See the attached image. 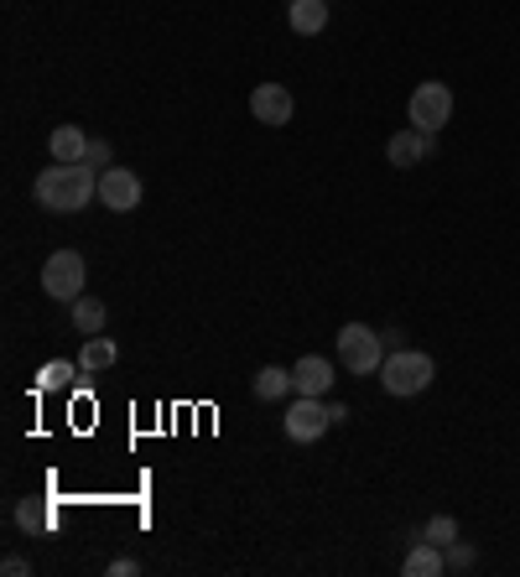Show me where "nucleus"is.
Returning <instances> with one entry per match:
<instances>
[{"label": "nucleus", "instance_id": "f03ea898", "mask_svg": "<svg viewBox=\"0 0 520 577\" xmlns=\"http://www.w3.org/2000/svg\"><path fill=\"white\" fill-rule=\"evenodd\" d=\"M432 380H438V364H432V354H421V349H391L381 364L385 396H396V400L421 396Z\"/></svg>", "mask_w": 520, "mask_h": 577}, {"label": "nucleus", "instance_id": "6e6552de", "mask_svg": "<svg viewBox=\"0 0 520 577\" xmlns=\"http://www.w3.org/2000/svg\"><path fill=\"white\" fill-rule=\"evenodd\" d=\"M250 115H256L260 125H292L297 100H292L286 83H256V94H250Z\"/></svg>", "mask_w": 520, "mask_h": 577}, {"label": "nucleus", "instance_id": "dca6fc26", "mask_svg": "<svg viewBox=\"0 0 520 577\" xmlns=\"http://www.w3.org/2000/svg\"><path fill=\"white\" fill-rule=\"evenodd\" d=\"M68 307H74V328H79V333H89V339L104 333V318H110V313H104L100 297H79V302H68Z\"/></svg>", "mask_w": 520, "mask_h": 577}, {"label": "nucleus", "instance_id": "ddd939ff", "mask_svg": "<svg viewBox=\"0 0 520 577\" xmlns=\"http://www.w3.org/2000/svg\"><path fill=\"white\" fill-rule=\"evenodd\" d=\"M256 400H286L297 396V380H292V370H281V364H265V370H256Z\"/></svg>", "mask_w": 520, "mask_h": 577}, {"label": "nucleus", "instance_id": "20e7f679", "mask_svg": "<svg viewBox=\"0 0 520 577\" xmlns=\"http://www.w3.org/2000/svg\"><path fill=\"white\" fill-rule=\"evenodd\" d=\"M406 120L417 125V131H427V136H438L442 125L453 120V89L438 79H427L411 89V100H406Z\"/></svg>", "mask_w": 520, "mask_h": 577}, {"label": "nucleus", "instance_id": "f8f14e48", "mask_svg": "<svg viewBox=\"0 0 520 577\" xmlns=\"http://www.w3.org/2000/svg\"><path fill=\"white\" fill-rule=\"evenodd\" d=\"M286 26L297 37H318L323 26H328V0H292L286 5Z\"/></svg>", "mask_w": 520, "mask_h": 577}, {"label": "nucleus", "instance_id": "4be33fe9", "mask_svg": "<svg viewBox=\"0 0 520 577\" xmlns=\"http://www.w3.org/2000/svg\"><path fill=\"white\" fill-rule=\"evenodd\" d=\"M136 573H140L136 557H115V562H110V577H136Z\"/></svg>", "mask_w": 520, "mask_h": 577}, {"label": "nucleus", "instance_id": "aec40b11", "mask_svg": "<svg viewBox=\"0 0 520 577\" xmlns=\"http://www.w3.org/2000/svg\"><path fill=\"white\" fill-rule=\"evenodd\" d=\"M468 567H474V546L453 541V546H448V573H468Z\"/></svg>", "mask_w": 520, "mask_h": 577}, {"label": "nucleus", "instance_id": "a211bd4d", "mask_svg": "<svg viewBox=\"0 0 520 577\" xmlns=\"http://www.w3.org/2000/svg\"><path fill=\"white\" fill-rule=\"evenodd\" d=\"M421 536L432 541V546H442V552H448V546L459 541V520H453V516H432L427 525H421Z\"/></svg>", "mask_w": 520, "mask_h": 577}, {"label": "nucleus", "instance_id": "0eeeda50", "mask_svg": "<svg viewBox=\"0 0 520 577\" xmlns=\"http://www.w3.org/2000/svg\"><path fill=\"white\" fill-rule=\"evenodd\" d=\"M100 203L110 214H136L140 208V178L131 167H104L100 172Z\"/></svg>", "mask_w": 520, "mask_h": 577}, {"label": "nucleus", "instance_id": "9d476101", "mask_svg": "<svg viewBox=\"0 0 520 577\" xmlns=\"http://www.w3.org/2000/svg\"><path fill=\"white\" fill-rule=\"evenodd\" d=\"M292 380H297V396H328V391H334V364H328V359L323 354H307V359H297V364H292Z\"/></svg>", "mask_w": 520, "mask_h": 577}, {"label": "nucleus", "instance_id": "7ed1b4c3", "mask_svg": "<svg viewBox=\"0 0 520 577\" xmlns=\"http://www.w3.org/2000/svg\"><path fill=\"white\" fill-rule=\"evenodd\" d=\"M339 364L349 375H381L385 364V339L364 323H343L339 328Z\"/></svg>", "mask_w": 520, "mask_h": 577}, {"label": "nucleus", "instance_id": "4468645a", "mask_svg": "<svg viewBox=\"0 0 520 577\" xmlns=\"http://www.w3.org/2000/svg\"><path fill=\"white\" fill-rule=\"evenodd\" d=\"M115 359H121V343L115 339H94L79 349V375H100V370H115Z\"/></svg>", "mask_w": 520, "mask_h": 577}, {"label": "nucleus", "instance_id": "39448f33", "mask_svg": "<svg viewBox=\"0 0 520 577\" xmlns=\"http://www.w3.org/2000/svg\"><path fill=\"white\" fill-rule=\"evenodd\" d=\"M83 281H89V265H83L79 250H53L47 265H42V292L53 302H79Z\"/></svg>", "mask_w": 520, "mask_h": 577}, {"label": "nucleus", "instance_id": "f3484780", "mask_svg": "<svg viewBox=\"0 0 520 577\" xmlns=\"http://www.w3.org/2000/svg\"><path fill=\"white\" fill-rule=\"evenodd\" d=\"M68 385H74V364H68V359H53V364H42L37 391H68Z\"/></svg>", "mask_w": 520, "mask_h": 577}, {"label": "nucleus", "instance_id": "6ab92c4d", "mask_svg": "<svg viewBox=\"0 0 520 577\" xmlns=\"http://www.w3.org/2000/svg\"><path fill=\"white\" fill-rule=\"evenodd\" d=\"M16 525H21V531H47L53 516H47L42 505H32V499H21V505H16Z\"/></svg>", "mask_w": 520, "mask_h": 577}, {"label": "nucleus", "instance_id": "1a4fd4ad", "mask_svg": "<svg viewBox=\"0 0 520 577\" xmlns=\"http://www.w3.org/2000/svg\"><path fill=\"white\" fill-rule=\"evenodd\" d=\"M432 151H438V140L427 136V131H417V125H406V131H396V136L385 140V161L400 167V172H406V167H417V161H427Z\"/></svg>", "mask_w": 520, "mask_h": 577}, {"label": "nucleus", "instance_id": "423d86ee", "mask_svg": "<svg viewBox=\"0 0 520 577\" xmlns=\"http://www.w3.org/2000/svg\"><path fill=\"white\" fill-rule=\"evenodd\" d=\"M281 427H286V438L292 442H318L328 427H334V417H328V406H323L318 396H297L286 411H281Z\"/></svg>", "mask_w": 520, "mask_h": 577}, {"label": "nucleus", "instance_id": "9b49d317", "mask_svg": "<svg viewBox=\"0 0 520 577\" xmlns=\"http://www.w3.org/2000/svg\"><path fill=\"white\" fill-rule=\"evenodd\" d=\"M400 573H406V577H442V573H448V552L432 546L427 536H417V541H411V552H406V562H400Z\"/></svg>", "mask_w": 520, "mask_h": 577}, {"label": "nucleus", "instance_id": "f257e3e1", "mask_svg": "<svg viewBox=\"0 0 520 577\" xmlns=\"http://www.w3.org/2000/svg\"><path fill=\"white\" fill-rule=\"evenodd\" d=\"M32 199L47 208V214H79L100 199V172L89 161H53L32 178Z\"/></svg>", "mask_w": 520, "mask_h": 577}, {"label": "nucleus", "instance_id": "2eb2a0df", "mask_svg": "<svg viewBox=\"0 0 520 577\" xmlns=\"http://www.w3.org/2000/svg\"><path fill=\"white\" fill-rule=\"evenodd\" d=\"M47 151H53V161H83L89 157V136H83L79 125H58L47 136Z\"/></svg>", "mask_w": 520, "mask_h": 577}, {"label": "nucleus", "instance_id": "412c9836", "mask_svg": "<svg viewBox=\"0 0 520 577\" xmlns=\"http://www.w3.org/2000/svg\"><path fill=\"white\" fill-rule=\"evenodd\" d=\"M110 157H115V151H110V140H89V167H94V172H104V167H110Z\"/></svg>", "mask_w": 520, "mask_h": 577}, {"label": "nucleus", "instance_id": "5701e85b", "mask_svg": "<svg viewBox=\"0 0 520 577\" xmlns=\"http://www.w3.org/2000/svg\"><path fill=\"white\" fill-rule=\"evenodd\" d=\"M0 573H5V577H26V573H32V562H21V557H5V562H0Z\"/></svg>", "mask_w": 520, "mask_h": 577}]
</instances>
